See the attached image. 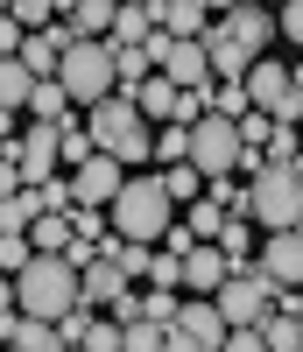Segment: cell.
<instances>
[{
    "label": "cell",
    "mask_w": 303,
    "mask_h": 352,
    "mask_svg": "<svg viewBox=\"0 0 303 352\" xmlns=\"http://www.w3.org/2000/svg\"><path fill=\"white\" fill-rule=\"evenodd\" d=\"M296 176H303V169H296Z\"/></svg>",
    "instance_id": "38"
},
{
    "label": "cell",
    "mask_w": 303,
    "mask_h": 352,
    "mask_svg": "<svg viewBox=\"0 0 303 352\" xmlns=\"http://www.w3.org/2000/svg\"><path fill=\"white\" fill-rule=\"evenodd\" d=\"M219 254L233 261V275H254V268H261V254H254V219H226Z\"/></svg>",
    "instance_id": "22"
},
{
    "label": "cell",
    "mask_w": 303,
    "mask_h": 352,
    "mask_svg": "<svg viewBox=\"0 0 303 352\" xmlns=\"http://www.w3.org/2000/svg\"><path fill=\"white\" fill-rule=\"evenodd\" d=\"M163 28H169L176 43H205L211 28H219V21L205 14V0H169V14H163Z\"/></svg>",
    "instance_id": "21"
},
{
    "label": "cell",
    "mask_w": 303,
    "mask_h": 352,
    "mask_svg": "<svg viewBox=\"0 0 303 352\" xmlns=\"http://www.w3.org/2000/svg\"><path fill=\"white\" fill-rule=\"evenodd\" d=\"M141 310H148V324H163V331L176 324V317H184V303H176L169 289H148V296H141Z\"/></svg>",
    "instance_id": "31"
},
{
    "label": "cell",
    "mask_w": 303,
    "mask_h": 352,
    "mask_svg": "<svg viewBox=\"0 0 303 352\" xmlns=\"http://www.w3.org/2000/svg\"><path fill=\"white\" fill-rule=\"evenodd\" d=\"M127 99L141 106V120H148V127H176V113H184V92H176L169 78H148L141 92H127Z\"/></svg>",
    "instance_id": "18"
},
{
    "label": "cell",
    "mask_w": 303,
    "mask_h": 352,
    "mask_svg": "<svg viewBox=\"0 0 303 352\" xmlns=\"http://www.w3.org/2000/svg\"><path fill=\"white\" fill-rule=\"evenodd\" d=\"M176 232V197L163 184V169H141L127 176V190L113 204V240H134V247H163Z\"/></svg>",
    "instance_id": "2"
},
{
    "label": "cell",
    "mask_w": 303,
    "mask_h": 352,
    "mask_svg": "<svg viewBox=\"0 0 303 352\" xmlns=\"http://www.w3.org/2000/svg\"><path fill=\"white\" fill-rule=\"evenodd\" d=\"M106 219H113V212H92V204H78V212H71V226H78L85 247H106Z\"/></svg>",
    "instance_id": "32"
},
{
    "label": "cell",
    "mask_w": 303,
    "mask_h": 352,
    "mask_svg": "<svg viewBox=\"0 0 303 352\" xmlns=\"http://www.w3.org/2000/svg\"><path fill=\"white\" fill-rule=\"evenodd\" d=\"M120 296H134V289H127V275H120L113 261L99 254L92 268H85V310H99V303H120Z\"/></svg>",
    "instance_id": "20"
},
{
    "label": "cell",
    "mask_w": 303,
    "mask_h": 352,
    "mask_svg": "<svg viewBox=\"0 0 303 352\" xmlns=\"http://www.w3.org/2000/svg\"><path fill=\"white\" fill-rule=\"evenodd\" d=\"M28 113H36V127H64V120H78V113H71V92H64L56 78H43V85H36Z\"/></svg>",
    "instance_id": "23"
},
{
    "label": "cell",
    "mask_w": 303,
    "mask_h": 352,
    "mask_svg": "<svg viewBox=\"0 0 303 352\" xmlns=\"http://www.w3.org/2000/svg\"><path fill=\"white\" fill-rule=\"evenodd\" d=\"M211 303L226 310V324H233V331H261L268 317H275L282 289H275V282H268V275L254 268V275H233V282H226V289H219V296H211Z\"/></svg>",
    "instance_id": "7"
},
{
    "label": "cell",
    "mask_w": 303,
    "mask_h": 352,
    "mask_svg": "<svg viewBox=\"0 0 303 352\" xmlns=\"http://www.w3.org/2000/svg\"><path fill=\"white\" fill-rule=\"evenodd\" d=\"M8 155H14V176H21V184L43 190V184H56V162H64V127H28V134L8 141Z\"/></svg>",
    "instance_id": "8"
},
{
    "label": "cell",
    "mask_w": 303,
    "mask_h": 352,
    "mask_svg": "<svg viewBox=\"0 0 303 352\" xmlns=\"http://www.w3.org/2000/svg\"><path fill=\"white\" fill-rule=\"evenodd\" d=\"M205 50H211V71H219V85H247V71H254V56L240 50V43L226 36V28H211V36H205Z\"/></svg>",
    "instance_id": "19"
},
{
    "label": "cell",
    "mask_w": 303,
    "mask_h": 352,
    "mask_svg": "<svg viewBox=\"0 0 303 352\" xmlns=\"http://www.w3.org/2000/svg\"><path fill=\"white\" fill-rule=\"evenodd\" d=\"M56 85H64L71 106H85V113L120 99V56H113V43H78L64 56V71H56Z\"/></svg>",
    "instance_id": "4"
},
{
    "label": "cell",
    "mask_w": 303,
    "mask_h": 352,
    "mask_svg": "<svg viewBox=\"0 0 303 352\" xmlns=\"http://www.w3.org/2000/svg\"><path fill=\"white\" fill-rule=\"evenodd\" d=\"M191 169L211 176V184H226L233 169H247V141H240V120H219V113H205L191 127Z\"/></svg>",
    "instance_id": "6"
},
{
    "label": "cell",
    "mask_w": 303,
    "mask_h": 352,
    "mask_svg": "<svg viewBox=\"0 0 303 352\" xmlns=\"http://www.w3.org/2000/svg\"><path fill=\"white\" fill-rule=\"evenodd\" d=\"M85 127H92V148L99 155H113V162H156V134H148V120H141V106L120 92V99H106V106H92L85 113Z\"/></svg>",
    "instance_id": "3"
},
{
    "label": "cell",
    "mask_w": 303,
    "mask_h": 352,
    "mask_svg": "<svg viewBox=\"0 0 303 352\" xmlns=\"http://www.w3.org/2000/svg\"><path fill=\"white\" fill-rule=\"evenodd\" d=\"M163 78L176 85V92H219V71H211V50L205 43H169V64H163Z\"/></svg>",
    "instance_id": "10"
},
{
    "label": "cell",
    "mask_w": 303,
    "mask_h": 352,
    "mask_svg": "<svg viewBox=\"0 0 303 352\" xmlns=\"http://www.w3.org/2000/svg\"><path fill=\"white\" fill-rule=\"evenodd\" d=\"M275 21H282V43H296V50H303V0H289Z\"/></svg>",
    "instance_id": "36"
},
{
    "label": "cell",
    "mask_w": 303,
    "mask_h": 352,
    "mask_svg": "<svg viewBox=\"0 0 303 352\" xmlns=\"http://www.w3.org/2000/svg\"><path fill=\"white\" fill-rule=\"evenodd\" d=\"M71 190H78V204H92V212H113V204H120V190H127V162L92 155L85 169H71Z\"/></svg>",
    "instance_id": "9"
},
{
    "label": "cell",
    "mask_w": 303,
    "mask_h": 352,
    "mask_svg": "<svg viewBox=\"0 0 303 352\" xmlns=\"http://www.w3.org/2000/svg\"><path fill=\"white\" fill-rule=\"evenodd\" d=\"M261 275L275 289H303V232H268L261 240Z\"/></svg>",
    "instance_id": "12"
},
{
    "label": "cell",
    "mask_w": 303,
    "mask_h": 352,
    "mask_svg": "<svg viewBox=\"0 0 303 352\" xmlns=\"http://www.w3.org/2000/svg\"><path fill=\"white\" fill-rule=\"evenodd\" d=\"M50 14H56L50 0H14V8H8V21H21V28L36 21V36H43V21H50Z\"/></svg>",
    "instance_id": "35"
},
{
    "label": "cell",
    "mask_w": 303,
    "mask_h": 352,
    "mask_svg": "<svg viewBox=\"0 0 303 352\" xmlns=\"http://www.w3.org/2000/svg\"><path fill=\"white\" fill-rule=\"evenodd\" d=\"M0 324H8V352H64V331H56V324H43V317L8 310Z\"/></svg>",
    "instance_id": "17"
},
{
    "label": "cell",
    "mask_w": 303,
    "mask_h": 352,
    "mask_svg": "<svg viewBox=\"0 0 303 352\" xmlns=\"http://www.w3.org/2000/svg\"><path fill=\"white\" fill-rule=\"evenodd\" d=\"M163 345H169L163 324H127V352H163Z\"/></svg>",
    "instance_id": "34"
},
{
    "label": "cell",
    "mask_w": 303,
    "mask_h": 352,
    "mask_svg": "<svg viewBox=\"0 0 303 352\" xmlns=\"http://www.w3.org/2000/svg\"><path fill=\"white\" fill-rule=\"evenodd\" d=\"M176 331H191L205 352H226V338H233V324H226V310L211 303V296H198V303H184V317H176Z\"/></svg>",
    "instance_id": "14"
},
{
    "label": "cell",
    "mask_w": 303,
    "mask_h": 352,
    "mask_svg": "<svg viewBox=\"0 0 303 352\" xmlns=\"http://www.w3.org/2000/svg\"><path fill=\"white\" fill-rule=\"evenodd\" d=\"M226 282H233V261H226L219 247H198V254H184V289H198V296H219Z\"/></svg>",
    "instance_id": "15"
},
{
    "label": "cell",
    "mask_w": 303,
    "mask_h": 352,
    "mask_svg": "<svg viewBox=\"0 0 303 352\" xmlns=\"http://www.w3.org/2000/svg\"><path fill=\"white\" fill-rule=\"evenodd\" d=\"M99 254H106V261H113V268L127 275V282H141L148 268H156V254H148V247H134V240H106Z\"/></svg>",
    "instance_id": "25"
},
{
    "label": "cell",
    "mask_w": 303,
    "mask_h": 352,
    "mask_svg": "<svg viewBox=\"0 0 303 352\" xmlns=\"http://www.w3.org/2000/svg\"><path fill=\"white\" fill-rule=\"evenodd\" d=\"M36 219H43V190H8V204H0V226L28 240V226H36Z\"/></svg>",
    "instance_id": "24"
},
{
    "label": "cell",
    "mask_w": 303,
    "mask_h": 352,
    "mask_svg": "<svg viewBox=\"0 0 303 352\" xmlns=\"http://www.w3.org/2000/svg\"><path fill=\"white\" fill-rule=\"evenodd\" d=\"M176 282H184V254H156V268H148V289H176Z\"/></svg>",
    "instance_id": "33"
},
{
    "label": "cell",
    "mask_w": 303,
    "mask_h": 352,
    "mask_svg": "<svg viewBox=\"0 0 303 352\" xmlns=\"http://www.w3.org/2000/svg\"><path fill=\"white\" fill-rule=\"evenodd\" d=\"M247 219L261 232H303V176L296 169H261L247 184Z\"/></svg>",
    "instance_id": "5"
},
{
    "label": "cell",
    "mask_w": 303,
    "mask_h": 352,
    "mask_svg": "<svg viewBox=\"0 0 303 352\" xmlns=\"http://www.w3.org/2000/svg\"><path fill=\"white\" fill-rule=\"evenodd\" d=\"M226 352H268V331H233Z\"/></svg>",
    "instance_id": "37"
},
{
    "label": "cell",
    "mask_w": 303,
    "mask_h": 352,
    "mask_svg": "<svg viewBox=\"0 0 303 352\" xmlns=\"http://www.w3.org/2000/svg\"><path fill=\"white\" fill-rule=\"evenodd\" d=\"M113 56H120V92H141L156 56H148V50H120V43H113Z\"/></svg>",
    "instance_id": "29"
},
{
    "label": "cell",
    "mask_w": 303,
    "mask_h": 352,
    "mask_svg": "<svg viewBox=\"0 0 303 352\" xmlns=\"http://www.w3.org/2000/svg\"><path fill=\"white\" fill-rule=\"evenodd\" d=\"M261 331H268V352H303V317H282L275 310Z\"/></svg>",
    "instance_id": "28"
},
{
    "label": "cell",
    "mask_w": 303,
    "mask_h": 352,
    "mask_svg": "<svg viewBox=\"0 0 303 352\" xmlns=\"http://www.w3.org/2000/svg\"><path fill=\"white\" fill-rule=\"evenodd\" d=\"M71 247H78L71 219H36V254H71Z\"/></svg>",
    "instance_id": "27"
},
{
    "label": "cell",
    "mask_w": 303,
    "mask_h": 352,
    "mask_svg": "<svg viewBox=\"0 0 303 352\" xmlns=\"http://www.w3.org/2000/svg\"><path fill=\"white\" fill-rule=\"evenodd\" d=\"M64 28L78 43H113L106 28H120V8L113 0H78V8H64Z\"/></svg>",
    "instance_id": "16"
},
{
    "label": "cell",
    "mask_w": 303,
    "mask_h": 352,
    "mask_svg": "<svg viewBox=\"0 0 303 352\" xmlns=\"http://www.w3.org/2000/svg\"><path fill=\"white\" fill-rule=\"evenodd\" d=\"M163 0H127V8H120V28H113V43L120 50H148V43H156L163 36Z\"/></svg>",
    "instance_id": "13"
},
{
    "label": "cell",
    "mask_w": 303,
    "mask_h": 352,
    "mask_svg": "<svg viewBox=\"0 0 303 352\" xmlns=\"http://www.w3.org/2000/svg\"><path fill=\"white\" fill-rule=\"evenodd\" d=\"M156 162L163 169H184L191 162V127H156Z\"/></svg>",
    "instance_id": "26"
},
{
    "label": "cell",
    "mask_w": 303,
    "mask_h": 352,
    "mask_svg": "<svg viewBox=\"0 0 303 352\" xmlns=\"http://www.w3.org/2000/svg\"><path fill=\"white\" fill-rule=\"evenodd\" d=\"M163 184H169V197L176 204H205V176L184 162V169H163Z\"/></svg>",
    "instance_id": "30"
},
{
    "label": "cell",
    "mask_w": 303,
    "mask_h": 352,
    "mask_svg": "<svg viewBox=\"0 0 303 352\" xmlns=\"http://www.w3.org/2000/svg\"><path fill=\"white\" fill-rule=\"evenodd\" d=\"M8 310L43 317V324H64L71 310H85V275L71 268L64 254H36V268L8 282Z\"/></svg>",
    "instance_id": "1"
},
{
    "label": "cell",
    "mask_w": 303,
    "mask_h": 352,
    "mask_svg": "<svg viewBox=\"0 0 303 352\" xmlns=\"http://www.w3.org/2000/svg\"><path fill=\"white\" fill-rule=\"evenodd\" d=\"M219 28H226V36H233L240 50H247V56H254V64L268 56V43L282 36V21L268 14V8H226V21H219Z\"/></svg>",
    "instance_id": "11"
}]
</instances>
